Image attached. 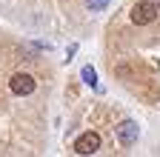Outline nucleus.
Wrapping results in <instances>:
<instances>
[{
    "instance_id": "nucleus-1",
    "label": "nucleus",
    "mask_w": 160,
    "mask_h": 157,
    "mask_svg": "<svg viewBox=\"0 0 160 157\" xmlns=\"http://www.w3.org/2000/svg\"><path fill=\"white\" fill-rule=\"evenodd\" d=\"M157 6H154V0H140V3L132 6V23L134 26H149L157 20Z\"/></svg>"
},
{
    "instance_id": "nucleus-2",
    "label": "nucleus",
    "mask_w": 160,
    "mask_h": 157,
    "mask_svg": "<svg viewBox=\"0 0 160 157\" xmlns=\"http://www.w3.org/2000/svg\"><path fill=\"white\" fill-rule=\"evenodd\" d=\"M9 89H12V94H17V97H29V94L37 89V83H34V77H32V74L17 71L12 80H9Z\"/></svg>"
},
{
    "instance_id": "nucleus-3",
    "label": "nucleus",
    "mask_w": 160,
    "mask_h": 157,
    "mask_svg": "<svg viewBox=\"0 0 160 157\" xmlns=\"http://www.w3.org/2000/svg\"><path fill=\"white\" fill-rule=\"evenodd\" d=\"M74 151L77 154H97L100 151V134L97 131H83L74 140Z\"/></svg>"
},
{
    "instance_id": "nucleus-4",
    "label": "nucleus",
    "mask_w": 160,
    "mask_h": 157,
    "mask_svg": "<svg viewBox=\"0 0 160 157\" xmlns=\"http://www.w3.org/2000/svg\"><path fill=\"white\" fill-rule=\"evenodd\" d=\"M114 131H117V143L123 146V149L134 146V143H137V134H140V129H137V123H134V120H123Z\"/></svg>"
},
{
    "instance_id": "nucleus-5",
    "label": "nucleus",
    "mask_w": 160,
    "mask_h": 157,
    "mask_svg": "<svg viewBox=\"0 0 160 157\" xmlns=\"http://www.w3.org/2000/svg\"><path fill=\"white\" fill-rule=\"evenodd\" d=\"M80 77H83V83H86V86L97 89V71H94L92 66H83V69H80Z\"/></svg>"
},
{
    "instance_id": "nucleus-6",
    "label": "nucleus",
    "mask_w": 160,
    "mask_h": 157,
    "mask_svg": "<svg viewBox=\"0 0 160 157\" xmlns=\"http://www.w3.org/2000/svg\"><path fill=\"white\" fill-rule=\"evenodd\" d=\"M83 6H86L89 12H103V9L109 6V0H83Z\"/></svg>"
},
{
    "instance_id": "nucleus-7",
    "label": "nucleus",
    "mask_w": 160,
    "mask_h": 157,
    "mask_svg": "<svg viewBox=\"0 0 160 157\" xmlns=\"http://www.w3.org/2000/svg\"><path fill=\"white\" fill-rule=\"evenodd\" d=\"M154 6H157V9H160V0H154Z\"/></svg>"
}]
</instances>
